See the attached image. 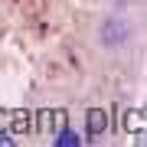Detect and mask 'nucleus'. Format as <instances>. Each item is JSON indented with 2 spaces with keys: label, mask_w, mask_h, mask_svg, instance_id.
I'll return each mask as SVG.
<instances>
[{
  "label": "nucleus",
  "mask_w": 147,
  "mask_h": 147,
  "mask_svg": "<svg viewBox=\"0 0 147 147\" xmlns=\"http://www.w3.org/2000/svg\"><path fill=\"white\" fill-rule=\"evenodd\" d=\"M127 39V23L124 20H105V26H101V42L105 46H118V42Z\"/></svg>",
  "instance_id": "f257e3e1"
},
{
  "label": "nucleus",
  "mask_w": 147,
  "mask_h": 147,
  "mask_svg": "<svg viewBox=\"0 0 147 147\" xmlns=\"http://www.w3.org/2000/svg\"><path fill=\"white\" fill-rule=\"evenodd\" d=\"M56 144H82V141H79L72 131H59V134H56Z\"/></svg>",
  "instance_id": "7ed1b4c3"
},
{
  "label": "nucleus",
  "mask_w": 147,
  "mask_h": 147,
  "mask_svg": "<svg viewBox=\"0 0 147 147\" xmlns=\"http://www.w3.org/2000/svg\"><path fill=\"white\" fill-rule=\"evenodd\" d=\"M105 127H108V115L101 108H92L88 118H85V134H88V137H98Z\"/></svg>",
  "instance_id": "f03ea898"
}]
</instances>
